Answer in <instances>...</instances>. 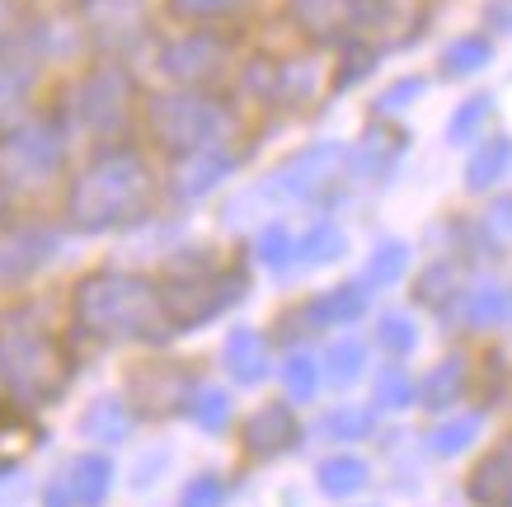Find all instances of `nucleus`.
<instances>
[{
    "label": "nucleus",
    "mask_w": 512,
    "mask_h": 507,
    "mask_svg": "<svg viewBox=\"0 0 512 507\" xmlns=\"http://www.w3.org/2000/svg\"><path fill=\"white\" fill-rule=\"evenodd\" d=\"M33 76H38V66H33V57H24V52H0V123H10L19 113V104H24V94L33 90Z\"/></svg>",
    "instance_id": "f3484780"
},
{
    "label": "nucleus",
    "mask_w": 512,
    "mask_h": 507,
    "mask_svg": "<svg viewBox=\"0 0 512 507\" xmlns=\"http://www.w3.org/2000/svg\"><path fill=\"white\" fill-rule=\"evenodd\" d=\"M367 432H372V414L362 404H348V409H334L320 418V437H329V442H362Z\"/></svg>",
    "instance_id": "412c9836"
},
{
    "label": "nucleus",
    "mask_w": 512,
    "mask_h": 507,
    "mask_svg": "<svg viewBox=\"0 0 512 507\" xmlns=\"http://www.w3.org/2000/svg\"><path fill=\"white\" fill-rule=\"evenodd\" d=\"M62 484H66V493H71V503L99 507L104 498H109V489H113V465L104 461L99 451H85V456H76V461L66 465Z\"/></svg>",
    "instance_id": "f8f14e48"
},
{
    "label": "nucleus",
    "mask_w": 512,
    "mask_h": 507,
    "mask_svg": "<svg viewBox=\"0 0 512 507\" xmlns=\"http://www.w3.org/2000/svg\"><path fill=\"white\" fill-rule=\"evenodd\" d=\"M376 338L386 343L390 353H409V348L419 343V334H414V324L404 320V315H386V320H381V329H376Z\"/></svg>",
    "instance_id": "c9c22d12"
},
{
    "label": "nucleus",
    "mask_w": 512,
    "mask_h": 507,
    "mask_svg": "<svg viewBox=\"0 0 512 507\" xmlns=\"http://www.w3.org/2000/svg\"><path fill=\"white\" fill-rule=\"evenodd\" d=\"M127 113H132V80L118 66H99L80 80L76 90V118L90 137L109 141L127 127Z\"/></svg>",
    "instance_id": "423d86ee"
},
{
    "label": "nucleus",
    "mask_w": 512,
    "mask_h": 507,
    "mask_svg": "<svg viewBox=\"0 0 512 507\" xmlns=\"http://www.w3.org/2000/svg\"><path fill=\"white\" fill-rule=\"evenodd\" d=\"M470 498L480 507H512V437L498 442L470 475Z\"/></svg>",
    "instance_id": "9d476101"
},
{
    "label": "nucleus",
    "mask_w": 512,
    "mask_h": 507,
    "mask_svg": "<svg viewBox=\"0 0 512 507\" xmlns=\"http://www.w3.org/2000/svg\"><path fill=\"white\" fill-rule=\"evenodd\" d=\"M259 259H264L268 268H287V259H292V235H287V226H268V231L259 235Z\"/></svg>",
    "instance_id": "f704fd0d"
},
{
    "label": "nucleus",
    "mask_w": 512,
    "mask_h": 507,
    "mask_svg": "<svg viewBox=\"0 0 512 507\" xmlns=\"http://www.w3.org/2000/svg\"><path fill=\"white\" fill-rule=\"evenodd\" d=\"M66 165V141L57 123H15L0 137V188L10 193H33L47 188Z\"/></svg>",
    "instance_id": "39448f33"
},
{
    "label": "nucleus",
    "mask_w": 512,
    "mask_h": 507,
    "mask_svg": "<svg viewBox=\"0 0 512 507\" xmlns=\"http://www.w3.org/2000/svg\"><path fill=\"white\" fill-rule=\"evenodd\" d=\"M146 123H151V137L170 155H198L207 146H217L231 118H226V108L212 94L174 90V94H156L151 99Z\"/></svg>",
    "instance_id": "20e7f679"
},
{
    "label": "nucleus",
    "mask_w": 512,
    "mask_h": 507,
    "mask_svg": "<svg viewBox=\"0 0 512 507\" xmlns=\"http://www.w3.org/2000/svg\"><path fill=\"white\" fill-rule=\"evenodd\" d=\"M19 489H24V479H19V470H10V465H5V470H0V498H15Z\"/></svg>",
    "instance_id": "37998d69"
},
{
    "label": "nucleus",
    "mask_w": 512,
    "mask_h": 507,
    "mask_svg": "<svg viewBox=\"0 0 512 507\" xmlns=\"http://www.w3.org/2000/svg\"><path fill=\"white\" fill-rule=\"evenodd\" d=\"M226 367H231L235 381L259 385L268 376V343L259 329H235L226 338Z\"/></svg>",
    "instance_id": "4468645a"
},
{
    "label": "nucleus",
    "mask_w": 512,
    "mask_h": 507,
    "mask_svg": "<svg viewBox=\"0 0 512 507\" xmlns=\"http://www.w3.org/2000/svg\"><path fill=\"white\" fill-rule=\"evenodd\" d=\"M508 315V292L503 287H494V282H484V287H475L466 301V320L475 324V329H489V324H498Z\"/></svg>",
    "instance_id": "393cba45"
},
{
    "label": "nucleus",
    "mask_w": 512,
    "mask_h": 507,
    "mask_svg": "<svg viewBox=\"0 0 512 507\" xmlns=\"http://www.w3.org/2000/svg\"><path fill=\"white\" fill-rule=\"evenodd\" d=\"M456 287H461V268H456V263H437V268H428V273H423L419 301H423V306H447Z\"/></svg>",
    "instance_id": "c756f323"
},
{
    "label": "nucleus",
    "mask_w": 512,
    "mask_h": 507,
    "mask_svg": "<svg viewBox=\"0 0 512 507\" xmlns=\"http://www.w3.org/2000/svg\"><path fill=\"white\" fill-rule=\"evenodd\" d=\"M132 390H137V404H146L151 414H165L174 404H184L188 381H184V371H174V367H146L132 376Z\"/></svg>",
    "instance_id": "ddd939ff"
},
{
    "label": "nucleus",
    "mask_w": 512,
    "mask_h": 507,
    "mask_svg": "<svg viewBox=\"0 0 512 507\" xmlns=\"http://www.w3.org/2000/svg\"><path fill=\"white\" fill-rule=\"evenodd\" d=\"M188 414H193V423L202 432H221L231 423V400H226V390H198L188 400Z\"/></svg>",
    "instance_id": "cd10ccee"
},
{
    "label": "nucleus",
    "mask_w": 512,
    "mask_h": 507,
    "mask_svg": "<svg viewBox=\"0 0 512 507\" xmlns=\"http://www.w3.org/2000/svg\"><path fill=\"white\" fill-rule=\"evenodd\" d=\"M156 179L137 151H104L80 169V179L66 193V221L85 235L118 231L127 221L151 212Z\"/></svg>",
    "instance_id": "f03ea898"
},
{
    "label": "nucleus",
    "mask_w": 512,
    "mask_h": 507,
    "mask_svg": "<svg viewBox=\"0 0 512 507\" xmlns=\"http://www.w3.org/2000/svg\"><path fill=\"white\" fill-rule=\"evenodd\" d=\"M480 66H489V43L484 38H461L442 52V71L447 76H475Z\"/></svg>",
    "instance_id": "bb28decb"
},
{
    "label": "nucleus",
    "mask_w": 512,
    "mask_h": 507,
    "mask_svg": "<svg viewBox=\"0 0 512 507\" xmlns=\"http://www.w3.org/2000/svg\"><path fill=\"white\" fill-rule=\"evenodd\" d=\"M362 306H367V292H362V282H353V287H334L325 301H315L311 315L325 324H348L362 315Z\"/></svg>",
    "instance_id": "aec40b11"
},
{
    "label": "nucleus",
    "mask_w": 512,
    "mask_h": 507,
    "mask_svg": "<svg viewBox=\"0 0 512 507\" xmlns=\"http://www.w3.org/2000/svg\"><path fill=\"white\" fill-rule=\"evenodd\" d=\"M71 315H76V329L90 338H104V343H132V338H156L174 334L170 310H165V296L151 277L137 273H90L76 287V301H71Z\"/></svg>",
    "instance_id": "f257e3e1"
},
{
    "label": "nucleus",
    "mask_w": 512,
    "mask_h": 507,
    "mask_svg": "<svg viewBox=\"0 0 512 507\" xmlns=\"http://www.w3.org/2000/svg\"><path fill=\"white\" fill-rule=\"evenodd\" d=\"M419 94H423V80H414V76L400 80V85H390V90L381 94V113H395V108H404L409 99H419Z\"/></svg>",
    "instance_id": "58836bf2"
},
{
    "label": "nucleus",
    "mask_w": 512,
    "mask_h": 507,
    "mask_svg": "<svg viewBox=\"0 0 512 507\" xmlns=\"http://www.w3.org/2000/svg\"><path fill=\"white\" fill-rule=\"evenodd\" d=\"M404 263H409V249H404L400 240H386V245H376V254L367 259L362 282H367V287H390V282H400Z\"/></svg>",
    "instance_id": "b1692460"
},
{
    "label": "nucleus",
    "mask_w": 512,
    "mask_h": 507,
    "mask_svg": "<svg viewBox=\"0 0 512 507\" xmlns=\"http://www.w3.org/2000/svg\"><path fill=\"white\" fill-rule=\"evenodd\" d=\"M489 221H494V231H498V235H512V198L494 202V212H489Z\"/></svg>",
    "instance_id": "79ce46f5"
},
{
    "label": "nucleus",
    "mask_w": 512,
    "mask_h": 507,
    "mask_svg": "<svg viewBox=\"0 0 512 507\" xmlns=\"http://www.w3.org/2000/svg\"><path fill=\"white\" fill-rule=\"evenodd\" d=\"M296 442V418L287 404H264L259 414H249L245 423V451L254 456H278Z\"/></svg>",
    "instance_id": "9b49d317"
},
{
    "label": "nucleus",
    "mask_w": 512,
    "mask_h": 507,
    "mask_svg": "<svg viewBox=\"0 0 512 507\" xmlns=\"http://www.w3.org/2000/svg\"><path fill=\"white\" fill-rule=\"evenodd\" d=\"M461 385H466V362H461V357H447V362L428 376V385H423V404H428V409H447V404H456Z\"/></svg>",
    "instance_id": "6ab92c4d"
},
{
    "label": "nucleus",
    "mask_w": 512,
    "mask_h": 507,
    "mask_svg": "<svg viewBox=\"0 0 512 507\" xmlns=\"http://www.w3.org/2000/svg\"><path fill=\"white\" fill-rule=\"evenodd\" d=\"M362 367H367V348L362 343H334L325 353V381H334V385L357 381Z\"/></svg>",
    "instance_id": "a878e982"
},
{
    "label": "nucleus",
    "mask_w": 512,
    "mask_h": 507,
    "mask_svg": "<svg viewBox=\"0 0 512 507\" xmlns=\"http://www.w3.org/2000/svg\"><path fill=\"white\" fill-rule=\"evenodd\" d=\"M489 108H494V99L489 94H475V99H466V104L456 108V118H451V127H447V137L461 146V141H470L475 132H480V123L489 118Z\"/></svg>",
    "instance_id": "2f4dec72"
},
{
    "label": "nucleus",
    "mask_w": 512,
    "mask_h": 507,
    "mask_svg": "<svg viewBox=\"0 0 512 507\" xmlns=\"http://www.w3.org/2000/svg\"><path fill=\"white\" fill-rule=\"evenodd\" d=\"M512 165V141L508 137H494V141H484L480 151L470 155V165H466V184L480 193V188H494L503 174H508Z\"/></svg>",
    "instance_id": "a211bd4d"
},
{
    "label": "nucleus",
    "mask_w": 512,
    "mask_h": 507,
    "mask_svg": "<svg viewBox=\"0 0 512 507\" xmlns=\"http://www.w3.org/2000/svg\"><path fill=\"white\" fill-rule=\"evenodd\" d=\"M170 10L184 19H221L240 10V0H170Z\"/></svg>",
    "instance_id": "4c0bfd02"
},
{
    "label": "nucleus",
    "mask_w": 512,
    "mask_h": 507,
    "mask_svg": "<svg viewBox=\"0 0 512 507\" xmlns=\"http://www.w3.org/2000/svg\"><path fill=\"white\" fill-rule=\"evenodd\" d=\"M71 362L62 343L43 329H10L0 334V409H43L66 390Z\"/></svg>",
    "instance_id": "7ed1b4c3"
},
{
    "label": "nucleus",
    "mask_w": 512,
    "mask_h": 507,
    "mask_svg": "<svg viewBox=\"0 0 512 507\" xmlns=\"http://www.w3.org/2000/svg\"><path fill=\"white\" fill-rule=\"evenodd\" d=\"M414 404V381L404 367H386L376 381V409H409Z\"/></svg>",
    "instance_id": "7c9ffc66"
},
{
    "label": "nucleus",
    "mask_w": 512,
    "mask_h": 507,
    "mask_svg": "<svg viewBox=\"0 0 512 507\" xmlns=\"http://www.w3.org/2000/svg\"><path fill=\"white\" fill-rule=\"evenodd\" d=\"M80 432H85L90 442L118 446V442H127V432H132V409H127L123 400L104 395V400H94L90 409H85V418H80Z\"/></svg>",
    "instance_id": "dca6fc26"
},
{
    "label": "nucleus",
    "mask_w": 512,
    "mask_h": 507,
    "mask_svg": "<svg viewBox=\"0 0 512 507\" xmlns=\"http://www.w3.org/2000/svg\"><path fill=\"white\" fill-rule=\"evenodd\" d=\"M292 15L311 33H329L343 15V0H292Z\"/></svg>",
    "instance_id": "473e14b6"
},
{
    "label": "nucleus",
    "mask_w": 512,
    "mask_h": 507,
    "mask_svg": "<svg viewBox=\"0 0 512 507\" xmlns=\"http://www.w3.org/2000/svg\"><path fill=\"white\" fill-rule=\"evenodd\" d=\"M348 249V235L334 226V221H320L306 240H301V263H311V268H320V263H334Z\"/></svg>",
    "instance_id": "5701e85b"
},
{
    "label": "nucleus",
    "mask_w": 512,
    "mask_h": 507,
    "mask_svg": "<svg viewBox=\"0 0 512 507\" xmlns=\"http://www.w3.org/2000/svg\"><path fill=\"white\" fill-rule=\"evenodd\" d=\"M226 66V43L212 38V33H188V38H174L165 52H160V71L179 85H202V80L221 76Z\"/></svg>",
    "instance_id": "6e6552de"
},
{
    "label": "nucleus",
    "mask_w": 512,
    "mask_h": 507,
    "mask_svg": "<svg viewBox=\"0 0 512 507\" xmlns=\"http://www.w3.org/2000/svg\"><path fill=\"white\" fill-rule=\"evenodd\" d=\"M367 484V465L357 461V456H334V461L320 465V489L343 498V493H357Z\"/></svg>",
    "instance_id": "4be33fe9"
},
{
    "label": "nucleus",
    "mask_w": 512,
    "mask_h": 507,
    "mask_svg": "<svg viewBox=\"0 0 512 507\" xmlns=\"http://www.w3.org/2000/svg\"><path fill=\"white\" fill-rule=\"evenodd\" d=\"M221 498H226L221 479H217V475H198V479H193V484L184 489L179 507H221Z\"/></svg>",
    "instance_id": "e433bc0d"
},
{
    "label": "nucleus",
    "mask_w": 512,
    "mask_h": 507,
    "mask_svg": "<svg viewBox=\"0 0 512 507\" xmlns=\"http://www.w3.org/2000/svg\"><path fill=\"white\" fill-rule=\"evenodd\" d=\"M240 287H245V277L240 273L179 277V282H170V287H160L174 334H179V329H193V324H202V320H212V315H221V310L240 296Z\"/></svg>",
    "instance_id": "0eeeda50"
},
{
    "label": "nucleus",
    "mask_w": 512,
    "mask_h": 507,
    "mask_svg": "<svg viewBox=\"0 0 512 507\" xmlns=\"http://www.w3.org/2000/svg\"><path fill=\"white\" fill-rule=\"evenodd\" d=\"M231 165L235 160L226 151H217V146H207V151H198V155H184V169L174 174V193H179V198H202Z\"/></svg>",
    "instance_id": "2eb2a0df"
},
{
    "label": "nucleus",
    "mask_w": 512,
    "mask_h": 507,
    "mask_svg": "<svg viewBox=\"0 0 512 507\" xmlns=\"http://www.w3.org/2000/svg\"><path fill=\"white\" fill-rule=\"evenodd\" d=\"M484 19H489V29L512 33V0H489V5H484Z\"/></svg>",
    "instance_id": "a19ab883"
},
{
    "label": "nucleus",
    "mask_w": 512,
    "mask_h": 507,
    "mask_svg": "<svg viewBox=\"0 0 512 507\" xmlns=\"http://www.w3.org/2000/svg\"><path fill=\"white\" fill-rule=\"evenodd\" d=\"M339 146H315V151H301L296 160H287V165L273 174V188H278L282 198H315L320 188L329 184V174H334V165H339Z\"/></svg>",
    "instance_id": "1a4fd4ad"
},
{
    "label": "nucleus",
    "mask_w": 512,
    "mask_h": 507,
    "mask_svg": "<svg viewBox=\"0 0 512 507\" xmlns=\"http://www.w3.org/2000/svg\"><path fill=\"white\" fill-rule=\"evenodd\" d=\"M315 381H320V367H315L306 353H292L287 367H282V385H287V400L306 404L315 395Z\"/></svg>",
    "instance_id": "c85d7f7f"
},
{
    "label": "nucleus",
    "mask_w": 512,
    "mask_h": 507,
    "mask_svg": "<svg viewBox=\"0 0 512 507\" xmlns=\"http://www.w3.org/2000/svg\"><path fill=\"white\" fill-rule=\"evenodd\" d=\"M475 432H480V418H456V423L433 432V451L437 456H461V451L475 442Z\"/></svg>",
    "instance_id": "72a5a7b5"
},
{
    "label": "nucleus",
    "mask_w": 512,
    "mask_h": 507,
    "mask_svg": "<svg viewBox=\"0 0 512 507\" xmlns=\"http://www.w3.org/2000/svg\"><path fill=\"white\" fill-rule=\"evenodd\" d=\"M15 29H19V5L15 0H0V52L15 43Z\"/></svg>",
    "instance_id": "ea45409f"
}]
</instances>
